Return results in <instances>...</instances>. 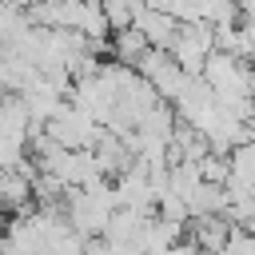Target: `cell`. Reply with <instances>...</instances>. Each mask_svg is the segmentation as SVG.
<instances>
[{"mask_svg": "<svg viewBox=\"0 0 255 255\" xmlns=\"http://www.w3.org/2000/svg\"><path fill=\"white\" fill-rule=\"evenodd\" d=\"M44 135H48L56 147H64V151H92L96 139L104 135V128H100L92 116H84L80 108L64 104V112L44 124Z\"/></svg>", "mask_w": 255, "mask_h": 255, "instance_id": "6da1fadb", "label": "cell"}, {"mask_svg": "<svg viewBox=\"0 0 255 255\" xmlns=\"http://www.w3.org/2000/svg\"><path fill=\"white\" fill-rule=\"evenodd\" d=\"M211 52H215L211 24H179V32H175V40H171V48H167V56L175 60V68H179L183 76H199Z\"/></svg>", "mask_w": 255, "mask_h": 255, "instance_id": "7a4b0ae2", "label": "cell"}, {"mask_svg": "<svg viewBox=\"0 0 255 255\" xmlns=\"http://www.w3.org/2000/svg\"><path fill=\"white\" fill-rule=\"evenodd\" d=\"M135 72H139V76L147 80V88H151V92H155V100H163V104H171V100L179 96L183 80H187V76H183V72L175 68V60H171L167 52H151V48H147V52L139 56Z\"/></svg>", "mask_w": 255, "mask_h": 255, "instance_id": "3957f363", "label": "cell"}, {"mask_svg": "<svg viewBox=\"0 0 255 255\" xmlns=\"http://www.w3.org/2000/svg\"><path fill=\"white\" fill-rule=\"evenodd\" d=\"M131 28L147 40V48L151 52H167L171 48V40H175V32H179V24L167 16V12H155V8H135V20H131Z\"/></svg>", "mask_w": 255, "mask_h": 255, "instance_id": "277c9868", "label": "cell"}, {"mask_svg": "<svg viewBox=\"0 0 255 255\" xmlns=\"http://www.w3.org/2000/svg\"><path fill=\"white\" fill-rule=\"evenodd\" d=\"M179 239H183V223H171V219L151 215V219L139 227V235H135L131 247H135L139 255H167Z\"/></svg>", "mask_w": 255, "mask_h": 255, "instance_id": "5b68a950", "label": "cell"}, {"mask_svg": "<svg viewBox=\"0 0 255 255\" xmlns=\"http://www.w3.org/2000/svg\"><path fill=\"white\" fill-rule=\"evenodd\" d=\"M191 223V243L199 255H219L227 235H231V223L223 215H199V219H187Z\"/></svg>", "mask_w": 255, "mask_h": 255, "instance_id": "8992f818", "label": "cell"}, {"mask_svg": "<svg viewBox=\"0 0 255 255\" xmlns=\"http://www.w3.org/2000/svg\"><path fill=\"white\" fill-rule=\"evenodd\" d=\"M147 219H151V215H139V211H128V207H116V211L108 215L104 243H124V247H131L135 235H139V227H143Z\"/></svg>", "mask_w": 255, "mask_h": 255, "instance_id": "52a82bcc", "label": "cell"}, {"mask_svg": "<svg viewBox=\"0 0 255 255\" xmlns=\"http://www.w3.org/2000/svg\"><path fill=\"white\" fill-rule=\"evenodd\" d=\"M143 52H147V40H143L135 28L112 32V56H116V64H124V68H135Z\"/></svg>", "mask_w": 255, "mask_h": 255, "instance_id": "ba28073f", "label": "cell"}, {"mask_svg": "<svg viewBox=\"0 0 255 255\" xmlns=\"http://www.w3.org/2000/svg\"><path fill=\"white\" fill-rule=\"evenodd\" d=\"M227 211V195L223 187H211V183H199V191L187 199V215L199 219V215H223Z\"/></svg>", "mask_w": 255, "mask_h": 255, "instance_id": "9c48e42d", "label": "cell"}, {"mask_svg": "<svg viewBox=\"0 0 255 255\" xmlns=\"http://www.w3.org/2000/svg\"><path fill=\"white\" fill-rule=\"evenodd\" d=\"M135 8H139V0H100V12H104V20H108V32L131 28Z\"/></svg>", "mask_w": 255, "mask_h": 255, "instance_id": "30bf717a", "label": "cell"}, {"mask_svg": "<svg viewBox=\"0 0 255 255\" xmlns=\"http://www.w3.org/2000/svg\"><path fill=\"white\" fill-rule=\"evenodd\" d=\"M195 167H199V179L211 183V187H223V183H227V171H231V167H227V155H211V151H207Z\"/></svg>", "mask_w": 255, "mask_h": 255, "instance_id": "8fae6325", "label": "cell"}, {"mask_svg": "<svg viewBox=\"0 0 255 255\" xmlns=\"http://www.w3.org/2000/svg\"><path fill=\"white\" fill-rule=\"evenodd\" d=\"M219 255H255V235H247V231L231 227V235H227V243H223V251H219Z\"/></svg>", "mask_w": 255, "mask_h": 255, "instance_id": "7c38bea8", "label": "cell"}, {"mask_svg": "<svg viewBox=\"0 0 255 255\" xmlns=\"http://www.w3.org/2000/svg\"><path fill=\"white\" fill-rule=\"evenodd\" d=\"M167 255H199V251H195V243H191V239H179V243H175Z\"/></svg>", "mask_w": 255, "mask_h": 255, "instance_id": "4fadbf2b", "label": "cell"}, {"mask_svg": "<svg viewBox=\"0 0 255 255\" xmlns=\"http://www.w3.org/2000/svg\"><path fill=\"white\" fill-rule=\"evenodd\" d=\"M4 100H8V88H4V80H0V104H4Z\"/></svg>", "mask_w": 255, "mask_h": 255, "instance_id": "5bb4252c", "label": "cell"}, {"mask_svg": "<svg viewBox=\"0 0 255 255\" xmlns=\"http://www.w3.org/2000/svg\"><path fill=\"white\" fill-rule=\"evenodd\" d=\"M80 4H96V0H80Z\"/></svg>", "mask_w": 255, "mask_h": 255, "instance_id": "9a60e30c", "label": "cell"}]
</instances>
